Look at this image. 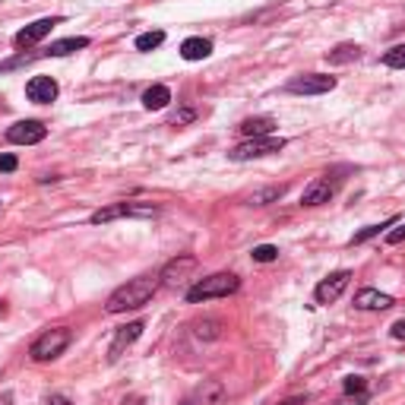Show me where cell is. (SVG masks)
<instances>
[{
  "instance_id": "cell-25",
  "label": "cell",
  "mask_w": 405,
  "mask_h": 405,
  "mask_svg": "<svg viewBox=\"0 0 405 405\" xmlns=\"http://www.w3.org/2000/svg\"><path fill=\"white\" fill-rule=\"evenodd\" d=\"M197 336H206V339H215V336H219V323H215V320H206V323H197Z\"/></svg>"
},
{
  "instance_id": "cell-15",
  "label": "cell",
  "mask_w": 405,
  "mask_h": 405,
  "mask_svg": "<svg viewBox=\"0 0 405 405\" xmlns=\"http://www.w3.org/2000/svg\"><path fill=\"white\" fill-rule=\"evenodd\" d=\"M213 54V41L209 38H187L180 45V57L184 60H206Z\"/></svg>"
},
{
  "instance_id": "cell-24",
  "label": "cell",
  "mask_w": 405,
  "mask_h": 405,
  "mask_svg": "<svg viewBox=\"0 0 405 405\" xmlns=\"http://www.w3.org/2000/svg\"><path fill=\"white\" fill-rule=\"evenodd\" d=\"M257 263H273L276 257H279V247H273V244H260V247H253V253H250Z\"/></svg>"
},
{
  "instance_id": "cell-27",
  "label": "cell",
  "mask_w": 405,
  "mask_h": 405,
  "mask_svg": "<svg viewBox=\"0 0 405 405\" xmlns=\"http://www.w3.org/2000/svg\"><path fill=\"white\" fill-rule=\"evenodd\" d=\"M367 383L364 377H346V392H364Z\"/></svg>"
},
{
  "instance_id": "cell-11",
  "label": "cell",
  "mask_w": 405,
  "mask_h": 405,
  "mask_svg": "<svg viewBox=\"0 0 405 405\" xmlns=\"http://www.w3.org/2000/svg\"><path fill=\"white\" fill-rule=\"evenodd\" d=\"M57 83L51 80V76H32L26 86V95L29 101H35V105H51L54 99H57Z\"/></svg>"
},
{
  "instance_id": "cell-5",
  "label": "cell",
  "mask_w": 405,
  "mask_h": 405,
  "mask_svg": "<svg viewBox=\"0 0 405 405\" xmlns=\"http://www.w3.org/2000/svg\"><path fill=\"white\" fill-rule=\"evenodd\" d=\"M155 213H159L155 203H114V206L95 209L92 225H105V222H114V219H149Z\"/></svg>"
},
{
  "instance_id": "cell-17",
  "label": "cell",
  "mask_w": 405,
  "mask_h": 405,
  "mask_svg": "<svg viewBox=\"0 0 405 405\" xmlns=\"http://www.w3.org/2000/svg\"><path fill=\"white\" fill-rule=\"evenodd\" d=\"M244 136H269V133L276 130V120L273 118H247V120H241V127H238Z\"/></svg>"
},
{
  "instance_id": "cell-7",
  "label": "cell",
  "mask_w": 405,
  "mask_h": 405,
  "mask_svg": "<svg viewBox=\"0 0 405 405\" xmlns=\"http://www.w3.org/2000/svg\"><path fill=\"white\" fill-rule=\"evenodd\" d=\"M348 282H352V273H348V269H339V273L326 276V279L317 285V292H313L317 304H332V301H339L342 292L348 288Z\"/></svg>"
},
{
  "instance_id": "cell-20",
  "label": "cell",
  "mask_w": 405,
  "mask_h": 405,
  "mask_svg": "<svg viewBox=\"0 0 405 405\" xmlns=\"http://www.w3.org/2000/svg\"><path fill=\"white\" fill-rule=\"evenodd\" d=\"M282 193H285V187H266V190H260V193H253L247 203L250 206H269V203H276V199H282Z\"/></svg>"
},
{
  "instance_id": "cell-18",
  "label": "cell",
  "mask_w": 405,
  "mask_h": 405,
  "mask_svg": "<svg viewBox=\"0 0 405 405\" xmlns=\"http://www.w3.org/2000/svg\"><path fill=\"white\" fill-rule=\"evenodd\" d=\"M80 48H89V38L76 35V38H60V41H54V45L48 48V54H51V57H66V54L80 51Z\"/></svg>"
},
{
  "instance_id": "cell-32",
  "label": "cell",
  "mask_w": 405,
  "mask_h": 405,
  "mask_svg": "<svg viewBox=\"0 0 405 405\" xmlns=\"http://www.w3.org/2000/svg\"><path fill=\"white\" fill-rule=\"evenodd\" d=\"M45 405H70V399L60 396V392H54V396H48V399H45Z\"/></svg>"
},
{
  "instance_id": "cell-26",
  "label": "cell",
  "mask_w": 405,
  "mask_h": 405,
  "mask_svg": "<svg viewBox=\"0 0 405 405\" xmlns=\"http://www.w3.org/2000/svg\"><path fill=\"white\" fill-rule=\"evenodd\" d=\"M339 405H367V390L364 392H346L339 399Z\"/></svg>"
},
{
  "instance_id": "cell-1",
  "label": "cell",
  "mask_w": 405,
  "mask_h": 405,
  "mask_svg": "<svg viewBox=\"0 0 405 405\" xmlns=\"http://www.w3.org/2000/svg\"><path fill=\"white\" fill-rule=\"evenodd\" d=\"M159 276H140V279H130L127 285H120L118 292L108 298L105 311L108 313H124V311H133V307H143L149 304L155 292H159Z\"/></svg>"
},
{
  "instance_id": "cell-16",
  "label": "cell",
  "mask_w": 405,
  "mask_h": 405,
  "mask_svg": "<svg viewBox=\"0 0 405 405\" xmlns=\"http://www.w3.org/2000/svg\"><path fill=\"white\" fill-rule=\"evenodd\" d=\"M168 101H171V89L168 86H149L146 92H143V108H146V111H162Z\"/></svg>"
},
{
  "instance_id": "cell-3",
  "label": "cell",
  "mask_w": 405,
  "mask_h": 405,
  "mask_svg": "<svg viewBox=\"0 0 405 405\" xmlns=\"http://www.w3.org/2000/svg\"><path fill=\"white\" fill-rule=\"evenodd\" d=\"M285 149V140L282 136H247L244 143H238L234 149H228V159L234 162H250V159H263V155H273Z\"/></svg>"
},
{
  "instance_id": "cell-12",
  "label": "cell",
  "mask_w": 405,
  "mask_h": 405,
  "mask_svg": "<svg viewBox=\"0 0 405 405\" xmlns=\"http://www.w3.org/2000/svg\"><path fill=\"white\" fill-rule=\"evenodd\" d=\"M60 20H38V22H32V26H26V29H20V32H16V45L20 48H32V45H38L41 38H48V35H51V29L57 26Z\"/></svg>"
},
{
  "instance_id": "cell-13",
  "label": "cell",
  "mask_w": 405,
  "mask_h": 405,
  "mask_svg": "<svg viewBox=\"0 0 405 405\" xmlns=\"http://www.w3.org/2000/svg\"><path fill=\"white\" fill-rule=\"evenodd\" d=\"M332 193H336V187L329 184V178H317L313 184L304 187V193H301V203L304 206H323V203H329Z\"/></svg>"
},
{
  "instance_id": "cell-6",
  "label": "cell",
  "mask_w": 405,
  "mask_h": 405,
  "mask_svg": "<svg viewBox=\"0 0 405 405\" xmlns=\"http://www.w3.org/2000/svg\"><path fill=\"white\" fill-rule=\"evenodd\" d=\"M48 136V127L41 124V120H20V124H13L7 130V140L13 143V146H35V143H41Z\"/></svg>"
},
{
  "instance_id": "cell-33",
  "label": "cell",
  "mask_w": 405,
  "mask_h": 405,
  "mask_svg": "<svg viewBox=\"0 0 405 405\" xmlns=\"http://www.w3.org/2000/svg\"><path fill=\"white\" fill-rule=\"evenodd\" d=\"M0 405H13V392H3V396H0Z\"/></svg>"
},
{
  "instance_id": "cell-21",
  "label": "cell",
  "mask_w": 405,
  "mask_h": 405,
  "mask_svg": "<svg viewBox=\"0 0 405 405\" xmlns=\"http://www.w3.org/2000/svg\"><path fill=\"white\" fill-rule=\"evenodd\" d=\"M162 41H165V32H159V29H155V32H143L140 38H136V51H155Z\"/></svg>"
},
{
  "instance_id": "cell-4",
  "label": "cell",
  "mask_w": 405,
  "mask_h": 405,
  "mask_svg": "<svg viewBox=\"0 0 405 405\" xmlns=\"http://www.w3.org/2000/svg\"><path fill=\"white\" fill-rule=\"evenodd\" d=\"M66 346H70V329H64V326H57V329L41 332L38 339L32 342V348H29V355H32L35 361H54V358H60V355L66 352Z\"/></svg>"
},
{
  "instance_id": "cell-34",
  "label": "cell",
  "mask_w": 405,
  "mask_h": 405,
  "mask_svg": "<svg viewBox=\"0 0 405 405\" xmlns=\"http://www.w3.org/2000/svg\"><path fill=\"white\" fill-rule=\"evenodd\" d=\"M0 317H3V304H0Z\"/></svg>"
},
{
  "instance_id": "cell-30",
  "label": "cell",
  "mask_w": 405,
  "mask_h": 405,
  "mask_svg": "<svg viewBox=\"0 0 405 405\" xmlns=\"http://www.w3.org/2000/svg\"><path fill=\"white\" fill-rule=\"evenodd\" d=\"M20 168V162H16V155H0V171H16Z\"/></svg>"
},
{
  "instance_id": "cell-8",
  "label": "cell",
  "mask_w": 405,
  "mask_h": 405,
  "mask_svg": "<svg viewBox=\"0 0 405 405\" xmlns=\"http://www.w3.org/2000/svg\"><path fill=\"white\" fill-rule=\"evenodd\" d=\"M336 89V80L332 76H320V73H304V76H294L288 83V92L294 95H323Z\"/></svg>"
},
{
  "instance_id": "cell-29",
  "label": "cell",
  "mask_w": 405,
  "mask_h": 405,
  "mask_svg": "<svg viewBox=\"0 0 405 405\" xmlns=\"http://www.w3.org/2000/svg\"><path fill=\"white\" fill-rule=\"evenodd\" d=\"M405 241V222L399 228H392V232H386V244H402Z\"/></svg>"
},
{
  "instance_id": "cell-22",
  "label": "cell",
  "mask_w": 405,
  "mask_h": 405,
  "mask_svg": "<svg viewBox=\"0 0 405 405\" xmlns=\"http://www.w3.org/2000/svg\"><path fill=\"white\" fill-rule=\"evenodd\" d=\"M383 64L392 66V70H405V45H396L383 54Z\"/></svg>"
},
{
  "instance_id": "cell-2",
  "label": "cell",
  "mask_w": 405,
  "mask_h": 405,
  "mask_svg": "<svg viewBox=\"0 0 405 405\" xmlns=\"http://www.w3.org/2000/svg\"><path fill=\"white\" fill-rule=\"evenodd\" d=\"M241 288V279L234 273H215V276H206V279H199L197 285L187 288V301L190 304H199V301H213V298H228Z\"/></svg>"
},
{
  "instance_id": "cell-28",
  "label": "cell",
  "mask_w": 405,
  "mask_h": 405,
  "mask_svg": "<svg viewBox=\"0 0 405 405\" xmlns=\"http://www.w3.org/2000/svg\"><path fill=\"white\" fill-rule=\"evenodd\" d=\"M193 118H197V111H193V108H184V111H178V114H174V118H171V124H174V127L190 124Z\"/></svg>"
},
{
  "instance_id": "cell-9",
  "label": "cell",
  "mask_w": 405,
  "mask_h": 405,
  "mask_svg": "<svg viewBox=\"0 0 405 405\" xmlns=\"http://www.w3.org/2000/svg\"><path fill=\"white\" fill-rule=\"evenodd\" d=\"M193 269H197V257H178V260H171V263L165 266V269H162L159 273V282L165 288H178L180 282H187V276L193 273Z\"/></svg>"
},
{
  "instance_id": "cell-14",
  "label": "cell",
  "mask_w": 405,
  "mask_h": 405,
  "mask_svg": "<svg viewBox=\"0 0 405 405\" xmlns=\"http://www.w3.org/2000/svg\"><path fill=\"white\" fill-rule=\"evenodd\" d=\"M355 307H358V311H390L392 298L377 292V288H364V292L355 294Z\"/></svg>"
},
{
  "instance_id": "cell-19",
  "label": "cell",
  "mask_w": 405,
  "mask_h": 405,
  "mask_svg": "<svg viewBox=\"0 0 405 405\" xmlns=\"http://www.w3.org/2000/svg\"><path fill=\"white\" fill-rule=\"evenodd\" d=\"M358 57H361V48L352 45V41H346V45H339V48H332V51L326 54V60H329V64H352V60H358Z\"/></svg>"
},
{
  "instance_id": "cell-31",
  "label": "cell",
  "mask_w": 405,
  "mask_h": 405,
  "mask_svg": "<svg viewBox=\"0 0 405 405\" xmlns=\"http://www.w3.org/2000/svg\"><path fill=\"white\" fill-rule=\"evenodd\" d=\"M392 339H399V342H405V320H399V323H392Z\"/></svg>"
},
{
  "instance_id": "cell-10",
  "label": "cell",
  "mask_w": 405,
  "mask_h": 405,
  "mask_svg": "<svg viewBox=\"0 0 405 405\" xmlns=\"http://www.w3.org/2000/svg\"><path fill=\"white\" fill-rule=\"evenodd\" d=\"M143 329H146V323H143V320H133V323H127L124 329H118V336H114L111 348H108V358H111V361H118L120 355H124V348H130L133 342L140 339V336H143Z\"/></svg>"
},
{
  "instance_id": "cell-23",
  "label": "cell",
  "mask_w": 405,
  "mask_h": 405,
  "mask_svg": "<svg viewBox=\"0 0 405 405\" xmlns=\"http://www.w3.org/2000/svg\"><path fill=\"white\" fill-rule=\"evenodd\" d=\"M390 225H396V219H386L383 225H371V228H364V232H358L352 238V244H364V241H371V238H377L380 232H383V228H390Z\"/></svg>"
}]
</instances>
